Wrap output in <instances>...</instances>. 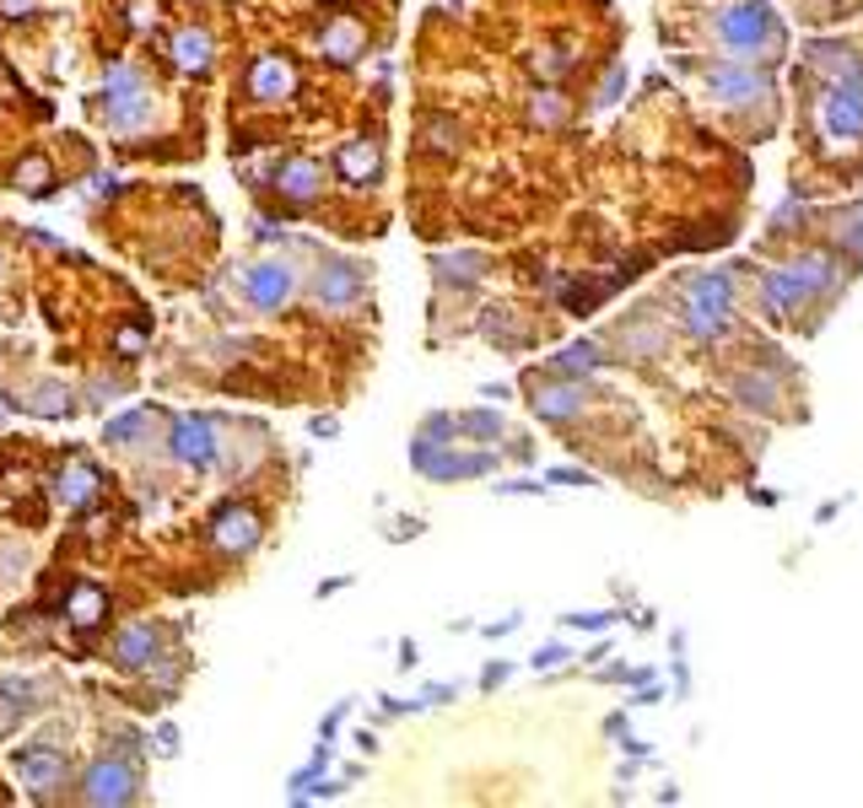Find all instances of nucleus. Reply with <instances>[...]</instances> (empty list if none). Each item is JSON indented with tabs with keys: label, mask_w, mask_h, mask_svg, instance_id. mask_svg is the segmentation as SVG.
Returning a JSON list of instances; mask_svg holds the SVG:
<instances>
[{
	"label": "nucleus",
	"mask_w": 863,
	"mask_h": 808,
	"mask_svg": "<svg viewBox=\"0 0 863 808\" xmlns=\"http://www.w3.org/2000/svg\"><path fill=\"white\" fill-rule=\"evenodd\" d=\"M713 44H718L729 60L772 65V60H783L788 27H783V16L772 11V0H734V5H718V11H713Z\"/></svg>",
	"instance_id": "obj_1"
},
{
	"label": "nucleus",
	"mask_w": 863,
	"mask_h": 808,
	"mask_svg": "<svg viewBox=\"0 0 863 808\" xmlns=\"http://www.w3.org/2000/svg\"><path fill=\"white\" fill-rule=\"evenodd\" d=\"M734 303H739V286L729 270L680 275V329L691 340H718L734 323Z\"/></svg>",
	"instance_id": "obj_2"
},
{
	"label": "nucleus",
	"mask_w": 863,
	"mask_h": 808,
	"mask_svg": "<svg viewBox=\"0 0 863 808\" xmlns=\"http://www.w3.org/2000/svg\"><path fill=\"white\" fill-rule=\"evenodd\" d=\"M448 416H427L421 432L410 442V464L427 475V480H475L491 469V453H465L459 442H443Z\"/></svg>",
	"instance_id": "obj_3"
},
{
	"label": "nucleus",
	"mask_w": 863,
	"mask_h": 808,
	"mask_svg": "<svg viewBox=\"0 0 863 808\" xmlns=\"http://www.w3.org/2000/svg\"><path fill=\"white\" fill-rule=\"evenodd\" d=\"M151 114H157V98H151L146 76L135 65H109V76H103V120H109V129L140 135L151 125Z\"/></svg>",
	"instance_id": "obj_4"
},
{
	"label": "nucleus",
	"mask_w": 863,
	"mask_h": 808,
	"mask_svg": "<svg viewBox=\"0 0 863 808\" xmlns=\"http://www.w3.org/2000/svg\"><path fill=\"white\" fill-rule=\"evenodd\" d=\"M135 787H140V776H135V765L130 760H92L87 771H81V798L87 804H130L135 798Z\"/></svg>",
	"instance_id": "obj_5"
},
{
	"label": "nucleus",
	"mask_w": 863,
	"mask_h": 808,
	"mask_svg": "<svg viewBox=\"0 0 863 808\" xmlns=\"http://www.w3.org/2000/svg\"><path fill=\"white\" fill-rule=\"evenodd\" d=\"M362 292H367V270H362L356 259H330V264L319 270V281H314L319 308H330V312L362 303Z\"/></svg>",
	"instance_id": "obj_6"
},
{
	"label": "nucleus",
	"mask_w": 863,
	"mask_h": 808,
	"mask_svg": "<svg viewBox=\"0 0 863 808\" xmlns=\"http://www.w3.org/2000/svg\"><path fill=\"white\" fill-rule=\"evenodd\" d=\"M11 771H16V782H22L33 798H49V793L66 782V754H60V749H44V744L16 749V754H11Z\"/></svg>",
	"instance_id": "obj_7"
},
{
	"label": "nucleus",
	"mask_w": 863,
	"mask_h": 808,
	"mask_svg": "<svg viewBox=\"0 0 863 808\" xmlns=\"http://www.w3.org/2000/svg\"><path fill=\"white\" fill-rule=\"evenodd\" d=\"M168 453H173L179 464H190V469L216 464V453H222V442H216V421H211V416H179V421H173V442H168Z\"/></svg>",
	"instance_id": "obj_8"
},
{
	"label": "nucleus",
	"mask_w": 863,
	"mask_h": 808,
	"mask_svg": "<svg viewBox=\"0 0 863 808\" xmlns=\"http://www.w3.org/2000/svg\"><path fill=\"white\" fill-rule=\"evenodd\" d=\"M297 292V270L292 264H281V259H265V264H249L243 270V297L254 303V308H281L286 297Z\"/></svg>",
	"instance_id": "obj_9"
},
{
	"label": "nucleus",
	"mask_w": 863,
	"mask_h": 808,
	"mask_svg": "<svg viewBox=\"0 0 863 808\" xmlns=\"http://www.w3.org/2000/svg\"><path fill=\"white\" fill-rule=\"evenodd\" d=\"M211 545L227 550V556H249V550L260 545V517H254L249 507H222V512L211 517Z\"/></svg>",
	"instance_id": "obj_10"
},
{
	"label": "nucleus",
	"mask_w": 863,
	"mask_h": 808,
	"mask_svg": "<svg viewBox=\"0 0 863 808\" xmlns=\"http://www.w3.org/2000/svg\"><path fill=\"white\" fill-rule=\"evenodd\" d=\"M530 405L540 421H550V426H561V421H572L578 410H583V388H572V383H545V373H530Z\"/></svg>",
	"instance_id": "obj_11"
},
{
	"label": "nucleus",
	"mask_w": 863,
	"mask_h": 808,
	"mask_svg": "<svg viewBox=\"0 0 863 808\" xmlns=\"http://www.w3.org/2000/svg\"><path fill=\"white\" fill-rule=\"evenodd\" d=\"M292 92H297V70H292V60L260 55V60L249 65V98H254V103H286Z\"/></svg>",
	"instance_id": "obj_12"
},
{
	"label": "nucleus",
	"mask_w": 863,
	"mask_h": 808,
	"mask_svg": "<svg viewBox=\"0 0 863 808\" xmlns=\"http://www.w3.org/2000/svg\"><path fill=\"white\" fill-rule=\"evenodd\" d=\"M98 486H103V475L87 458H70V464H60V475H55V501L70 507V512H81V507L98 501Z\"/></svg>",
	"instance_id": "obj_13"
},
{
	"label": "nucleus",
	"mask_w": 863,
	"mask_h": 808,
	"mask_svg": "<svg viewBox=\"0 0 863 808\" xmlns=\"http://www.w3.org/2000/svg\"><path fill=\"white\" fill-rule=\"evenodd\" d=\"M157 641H162V630H157V625L135 621V625H125V630L114 636V652H109V658H114L120 669H146V663L157 658Z\"/></svg>",
	"instance_id": "obj_14"
},
{
	"label": "nucleus",
	"mask_w": 863,
	"mask_h": 808,
	"mask_svg": "<svg viewBox=\"0 0 863 808\" xmlns=\"http://www.w3.org/2000/svg\"><path fill=\"white\" fill-rule=\"evenodd\" d=\"M319 49H325V60L334 65H351L362 49H367V27L356 22V16H334L330 27L319 33Z\"/></svg>",
	"instance_id": "obj_15"
},
{
	"label": "nucleus",
	"mask_w": 863,
	"mask_h": 808,
	"mask_svg": "<svg viewBox=\"0 0 863 808\" xmlns=\"http://www.w3.org/2000/svg\"><path fill=\"white\" fill-rule=\"evenodd\" d=\"M319 184H325V168H319L314 157H292V162L275 168V189H281L286 200H314Z\"/></svg>",
	"instance_id": "obj_16"
},
{
	"label": "nucleus",
	"mask_w": 863,
	"mask_h": 808,
	"mask_svg": "<svg viewBox=\"0 0 863 808\" xmlns=\"http://www.w3.org/2000/svg\"><path fill=\"white\" fill-rule=\"evenodd\" d=\"M334 168L345 173V184H373L384 162H378V146H373V140H345L340 157H334Z\"/></svg>",
	"instance_id": "obj_17"
},
{
	"label": "nucleus",
	"mask_w": 863,
	"mask_h": 808,
	"mask_svg": "<svg viewBox=\"0 0 863 808\" xmlns=\"http://www.w3.org/2000/svg\"><path fill=\"white\" fill-rule=\"evenodd\" d=\"M103 615H109V593H103V588H92V582L70 588L66 621L76 625V630H98V625H103Z\"/></svg>",
	"instance_id": "obj_18"
},
{
	"label": "nucleus",
	"mask_w": 863,
	"mask_h": 808,
	"mask_svg": "<svg viewBox=\"0 0 863 808\" xmlns=\"http://www.w3.org/2000/svg\"><path fill=\"white\" fill-rule=\"evenodd\" d=\"M27 416H44V421H60V416H70V388L66 383H33L22 399H16Z\"/></svg>",
	"instance_id": "obj_19"
},
{
	"label": "nucleus",
	"mask_w": 863,
	"mask_h": 808,
	"mask_svg": "<svg viewBox=\"0 0 863 808\" xmlns=\"http://www.w3.org/2000/svg\"><path fill=\"white\" fill-rule=\"evenodd\" d=\"M211 33L205 27H184V33H173V65L179 70H190V76H200V70H211Z\"/></svg>",
	"instance_id": "obj_20"
},
{
	"label": "nucleus",
	"mask_w": 863,
	"mask_h": 808,
	"mask_svg": "<svg viewBox=\"0 0 863 808\" xmlns=\"http://www.w3.org/2000/svg\"><path fill=\"white\" fill-rule=\"evenodd\" d=\"M38 706V684L33 680H0V733H11V722L22 717V712H33Z\"/></svg>",
	"instance_id": "obj_21"
},
{
	"label": "nucleus",
	"mask_w": 863,
	"mask_h": 808,
	"mask_svg": "<svg viewBox=\"0 0 863 808\" xmlns=\"http://www.w3.org/2000/svg\"><path fill=\"white\" fill-rule=\"evenodd\" d=\"M432 270H438V281H443V286H454V281H459V286H475V281L486 275V259H480L475 249L438 253V259H432Z\"/></svg>",
	"instance_id": "obj_22"
},
{
	"label": "nucleus",
	"mask_w": 863,
	"mask_h": 808,
	"mask_svg": "<svg viewBox=\"0 0 863 808\" xmlns=\"http://www.w3.org/2000/svg\"><path fill=\"white\" fill-rule=\"evenodd\" d=\"M11 189H22V194L44 200V194L55 189V168H49V157H27V162L11 173Z\"/></svg>",
	"instance_id": "obj_23"
},
{
	"label": "nucleus",
	"mask_w": 863,
	"mask_h": 808,
	"mask_svg": "<svg viewBox=\"0 0 863 808\" xmlns=\"http://www.w3.org/2000/svg\"><path fill=\"white\" fill-rule=\"evenodd\" d=\"M146 432H151V410H130V416H120V421H109V426H103V442H114V447H135Z\"/></svg>",
	"instance_id": "obj_24"
},
{
	"label": "nucleus",
	"mask_w": 863,
	"mask_h": 808,
	"mask_svg": "<svg viewBox=\"0 0 863 808\" xmlns=\"http://www.w3.org/2000/svg\"><path fill=\"white\" fill-rule=\"evenodd\" d=\"M480 329H486V340H491V345H508V351H519V345L530 340V334H524V329H519V323H513L502 308L486 312V318H480Z\"/></svg>",
	"instance_id": "obj_25"
},
{
	"label": "nucleus",
	"mask_w": 863,
	"mask_h": 808,
	"mask_svg": "<svg viewBox=\"0 0 863 808\" xmlns=\"http://www.w3.org/2000/svg\"><path fill=\"white\" fill-rule=\"evenodd\" d=\"M421 135H427V151H438V157H454V151H459V125H454L448 114H432Z\"/></svg>",
	"instance_id": "obj_26"
},
{
	"label": "nucleus",
	"mask_w": 863,
	"mask_h": 808,
	"mask_svg": "<svg viewBox=\"0 0 863 808\" xmlns=\"http://www.w3.org/2000/svg\"><path fill=\"white\" fill-rule=\"evenodd\" d=\"M599 362H604V356H599L594 340H578V345H567V351L556 356V373H594Z\"/></svg>",
	"instance_id": "obj_27"
},
{
	"label": "nucleus",
	"mask_w": 863,
	"mask_h": 808,
	"mask_svg": "<svg viewBox=\"0 0 863 808\" xmlns=\"http://www.w3.org/2000/svg\"><path fill=\"white\" fill-rule=\"evenodd\" d=\"M125 16H130L135 33H151V27L162 22V5H157V0H130V5H125Z\"/></svg>",
	"instance_id": "obj_28"
},
{
	"label": "nucleus",
	"mask_w": 863,
	"mask_h": 808,
	"mask_svg": "<svg viewBox=\"0 0 863 808\" xmlns=\"http://www.w3.org/2000/svg\"><path fill=\"white\" fill-rule=\"evenodd\" d=\"M561 98L556 92H545V98H534V125H561Z\"/></svg>",
	"instance_id": "obj_29"
},
{
	"label": "nucleus",
	"mask_w": 863,
	"mask_h": 808,
	"mask_svg": "<svg viewBox=\"0 0 863 808\" xmlns=\"http://www.w3.org/2000/svg\"><path fill=\"white\" fill-rule=\"evenodd\" d=\"M567 658H572V652H567V647H561V641H550V647H540V652H534V669H540V674H545V669H561V663H567Z\"/></svg>",
	"instance_id": "obj_30"
},
{
	"label": "nucleus",
	"mask_w": 863,
	"mask_h": 808,
	"mask_svg": "<svg viewBox=\"0 0 863 808\" xmlns=\"http://www.w3.org/2000/svg\"><path fill=\"white\" fill-rule=\"evenodd\" d=\"M416 701H421V706H448V701H459V690H454V684H427Z\"/></svg>",
	"instance_id": "obj_31"
},
{
	"label": "nucleus",
	"mask_w": 863,
	"mask_h": 808,
	"mask_svg": "<svg viewBox=\"0 0 863 808\" xmlns=\"http://www.w3.org/2000/svg\"><path fill=\"white\" fill-rule=\"evenodd\" d=\"M114 345H120L125 356H140V351H146V334H140V329H120V334H114Z\"/></svg>",
	"instance_id": "obj_32"
},
{
	"label": "nucleus",
	"mask_w": 863,
	"mask_h": 808,
	"mask_svg": "<svg viewBox=\"0 0 863 808\" xmlns=\"http://www.w3.org/2000/svg\"><path fill=\"white\" fill-rule=\"evenodd\" d=\"M157 754H179V728L173 722H157Z\"/></svg>",
	"instance_id": "obj_33"
},
{
	"label": "nucleus",
	"mask_w": 863,
	"mask_h": 808,
	"mask_svg": "<svg viewBox=\"0 0 863 808\" xmlns=\"http://www.w3.org/2000/svg\"><path fill=\"white\" fill-rule=\"evenodd\" d=\"M545 480H550V486H594V480H589L583 469H550Z\"/></svg>",
	"instance_id": "obj_34"
},
{
	"label": "nucleus",
	"mask_w": 863,
	"mask_h": 808,
	"mask_svg": "<svg viewBox=\"0 0 863 808\" xmlns=\"http://www.w3.org/2000/svg\"><path fill=\"white\" fill-rule=\"evenodd\" d=\"M33 11H38V0H0V16H11V22H22Z\"/></svg>",
	"instance_id": "obj_35"
},
{
	"label": "nucleus",
	"mask_w": 863,
	"mask_h": 808,
	"mask_svg": "<svg viewBox=\"0 0 863 808\" xmlns=\"http://www.w3.org/2000/svg\"><path fill=\"white\" fill-rule=\"evenodd\" d=\"M421 528H427V523H421V517H399L395 528H389V539H395V545H399V539H416V534H421Z\"/></svg>",
	"instance_id": "obj_36"
},
{
	"label": "nucleus",
	"mask_w": 863,
	"mask_h": 808,
	"mask_svg": "<svg viewBox=\"0 0 863 808\" xmlns=\"http://www.w3.org/2000/svg\"><path fill=\"white\" fill-rule=\"evenodd\" d=\"M567 625H578V630H604V625L615 621V615H561Z\"/></svg>",
	"instance_id": "obj_37"
},
{
	"label": "nucleus",
	"mask_w": 863,
	"mask_h": 808,
	"mask_svg": "<svg viewBox=\"0 0 863 808\" xmlns=\"http://www.w3.org/2000/svg\"><path fill=\"white\" fill-rule=\"evenodd\" d=\"M502 497H540L545 486H534V480H513V486H497Z\"/></svg>",
	"instance_id": "obj_38"
},
{
	"label": "nucleus",
	"mask_w": 863,
	"mask_h": 808,
	"mask_svg": "<svg viewBox=\"0 0 863 808\" xmlns=\"http://www.w3.org/2000/svg\"><path fill=\"white\" fill-rule=\"evenodd\" d=\"M308 432H314V436H334V432H340V421H334V416H314V421H308Z\"/></svg>",
	"instance_id": "obj_39"
},
{
	"label": "nucleus",
	"mask_w": 863,
	"mask_h": 808,
	"mask_svg": "<svg viewBox=\"0 0 863 808\" xmlns=\"http://www.w3.org/2000/svg\"><path fill=\"white\" fill-rule=\"evenodd\" d=\"M502 680H508V663H491V669L480 674V684H486V690H497Z\"/></svg>",
	"instance_id": "obj_40"
},
{
	"label": "nucleus",
	"mask_w": 863,
	"mask_h": 808,
	"mask_svg": "<svg viewBox=\"0 0 863 808\" xmlns=\"http://www.w3.org/2000/svg\"><path fill=\"white\" fill-rule=\"evenodd\" d=\"M399 669H416V641H399Z\"/></svg>",
	"instance_id": "obj_41"
}]
</instances>
